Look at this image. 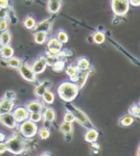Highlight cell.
<instances>
[{
    "label": "cell",
    "instance_id": "1",
    "mask_svg": "<svg viewBox=\"0 0 140 156\" xmlns=\"http://www.w3.org/2000/svg\"><path fill=\"white\" fill-rule=\"evenodd\" d=\"M79 94V88L74 82L65 81L60 84L58 87V94L60 99L65 102H71L74 100Z\"/></svg>",
    "mask_w": 140,
    "mask_h": 156
},
{
    "label": "cell",
    "instance_id": "2",
    "mask_svg": "<svg viewBox=\"0 0 140 156\" xmlns=\"http://www.w3.org/2000/svg\"><path fill=\"white\" fill-rule=\"evenodd\" d=\"M65 107H66V110H69L70 112L73 113V115H74V117H75V121H77L79 123L82 124L84 127H86L87 129L95 128L94 125L92 124V122H91L90 119H88V117L82 110L77 108L75 105L71 104L70 102H66Z\"/></svg>",
    "mask_w": 140,
    "mask_h": 156
},
{
    "label": "cell",
    "instance_id": "3",
    "mask_svg": "<svg viewBox=\"0 0 140 156\" xmlns=\"http://www.w3.org/2000/svg\"><path fill=\"white\" fill-rule=\"evenodd\" d=\"M5 143H6V145H7V151H9L10 152L14 154H19L25 149L24 143L22 142L21 138L18 136L12 137Z\"/></svg>",
    "mask_w": 140,
    "mask_h": 156
},
{
    "label": "cell",
    "instance_id": "4",
    "mask_svg": "<svg viewBox=\"0 0 140 156\" xmlns=\"http://www.w3.org/2000/svg\"><path fill=\"white\" fill-rule=\"evenodd\" d=\"M111 9L115 16H125L130 9V4L128 0H111Z\"/></svg>",
    "mask_w": 140,
    "mask_h": 156
},
{
    "label": "cell",
    "instance_id": "5",
    "mask_svg": "<svg viewBox=\"0 0 140 156\" xmlns=\"http://www.w3.org/2000/svg\"><path fill=\"white\" fill-rule=\"evenodd\" d=\"M19 129H20L21 134L26 138H32L33 136L36 134V132H38V126H36V122L30 121L28 119L22 122Z\"/></svg>",
    "mask_w": 140,
    "mask_h": 156
},
{
    "label": "cell",
    "instance_id": "6",
    "mask_svg": "<svg viewBox=\"0 0 140 156\" xmlns=\"http://www.w3.org/2000/svg\"><path fill=\"white\" fill-rule=\"evenodd\" d=\"M21 76L29 82H36V73L33 71L32 68H30L27 64H20L18 67Z\"/></svg>",
    "mask_w": 140,
    "mask_h": 156
},
{
    "label": "cell",
    "instance_id": "7",
    "mask_svg": "<svg viewBox=\"0 0 140 156\" xmlns=\"http://www.w3.org/2000/svg\"><path fill=\"white\" fill-rule=\"evenodd\" d=\"M13 114V116L15 119L16 123H19V122H22L23 121H25L29 118V112L26 108L24 107H17L14 110V112L12 113Z\"/></svg>",
    "mask_w": 140,
    "mask_h": 156
},
{
    "label": "cell",
    "instance_id": "8",
    "mask_svg": "<svg viewBox=\"0 0 140 156\" xmlns=\"http://www.w3.org/2000/svg\"><path fill=\"white\" fill-rule=\"evenodd\" d=\"M0 122L3 123L5 126H7L9 128H15L16 125L15 119L13 116V114H11V112L0 115Z\"/></svg>",
    "mask_w": 140,
    "mask_h": 156
},
{
    "label": "cell",
    "instance_id": "9",
    "mask_svg": "<svg viewBox=\"0 0 140 156\" xmlns=\"http://www.w3.org/2000/svg\"><path fill=\"white\" fill-rule=\"evenodd\" d=\"M14 100H11L8 98H4L0 101V115H3L6 113H10L14 109Z\"/></svg>",
    "mask_w": 140,
    "mask_h": 156
},
{
    "label": "cell",
    "instance_id": "10",
    "mask_svg": "<svg viewBox=\"0 0 140 156\" xmlns=\"http://www.w3.org/2000/svg\"><path fill=\"white\" fill-rule=\"evenodd\" d=\"M53 20H54V17H51V19H48V20H45L43 21H41L38 24H36L35 27L33 28L34 31L38 32V31H43V32H48L51 28V25L53 23Z\"/></svg>",
    "mask_w": 140,
    "mask_h": 156
},
{
    "label": "cell",
    "instance_id": "11",
    "mask_svg": "<svg viewBox=\"0 0 140 156\" xmlns=\"http://www.w3.org/2000/svg\"><path fill=\"white\" fill-rule=\"evenodd\" d=\"M88 69H84V70H79V73H78V79L77 81L75 82L76 83V85L78 86L79 90H80L81 88L84 87V85L86 84L87 82V77L89 75V70Z\"/></svg>",
    "mask_w": 140,
    "mask_h": 156
},
{
    "label": "cell",
    "instance_id": "12",
    "mask_svg": "<svg viewBox=\"0 0 140 156\" xmlns=\"http://www.w3.org/2000/svg\"><path fill=\"white\" fill-rule=\"evenodd\" d=\"M46 67V62H45V58L44 57H41L39 60H36L35 62V64L33 65L32 69L36 74H39L41 73L42 71L45 69Z\"/></svg>",
    "mask_w": 140,
    "mask_h": 156
},
{
    "label": "cell",
    "instance_id": "13",
    "mask_svg": "<svg viewBox=\"0 0 140 156\" xmlns=\"http://www.w3.org/2000/svg\"><path fill=\"white\" fill-rule=\"evenodd\" d=\"M62 6V0H48L47 8L51 14H57Z\"/></svg>",
    "mask_w": 140,
    "mask_h": 156
},
{
    "label": "cell",
    "instance_id": "14",
    "mask_svg": "<svg viewBox=\"0 0 140 156\" xmlns=\"http://www.w3.org/2000/svg\"><path fill=\"white\" fill-rule=\"evenodd\" d=\"M52 86V84L50 81H44L42 82L41 84H39V85H38L36 87L35 89V94L38 95V97H42V94H44V92L46 91V90H48L50 87Z\"/></svg>",
    "mask_w": 140,
    "mask_h": 156
},
{
    "label": "cell",
    "instance_id": "15",
    "mask_svg": "<svg viewBox=\"0 0 140 156\" xmlns=\"http://www.w3.org/2000/svg\"><path fill=\"white\" fill-rule=\"evenodd\" d=\"M98 136H99L98 131L95 128H90L87 129L86 135H84V140L88 143H95L97 139H98Z\"/></svg>",
    "mask_w": 140,
    "mask_h": 156
},
{
    "label": "cell",
    "instance_id": "16",
    "mask_svg": "<svg viewBox=\"0 0 140 156\" xmlns=\"http://www.w3.org/2000/svg\"><path fill=\"white\" fill-rule=\"evenodd\" d=\"M26 109L28 112H40L42 110V104L36 100L30 101V102L26 105Z\"/></svg>",
    "mask_w": 140,
    "mask_h": 156
},
{
    "label": "cell",
    "instance_id": "17",
    "mask_svg": "<svg viewBox=\"0 0 140 156\" xmlns=\"http://www.w3.org/2000/svg\"><path fill=\"white\" fill-rule=\"evenodd\" d=\"M89 66H90V63L88 61V59L86 57H82L78 60L76 67L78 68L79 70H84V69H88Z\"/></svg>",
    "mask_w": 140,
    "mask_h": 156
},
{
    "label": "cell",
    "instance_id": "18",
    "mask_svg": "<svg viewBox=\"0 0 140 156\" xmlns=\"http://www.w3.org/2000/svg\"><path fill=\"white\" fill-rule=\"evenodd\" d=\"M48 48H56L58 50L63 49V44L57 39V38H51L47 43Z\"/></svg>",
    "mask_w": 140,
    "mask_h": 156
},
{
    "label": "cell",
    "instance_id": "19",
    "mask_svg": "<svg viewBox=\"0 0 140 156\" xmlns=\"http://www.w3.org/2000/svg\"><path fill=\"white\" fill-rule=\"evenodd\" d=\"M0 53H1V56L5 59H9L11 57L14 56V49L13 47L6 44L3 46V48L1 49V51H0Z\"/></svg>",
    "mask_w": 140,
    "mask_h": 156
},
{
    "label": "cell",
    "instance_id": "20",
    "mask_svg": "<svg viewBox=\"0 0 140 156\" xmlns=\"http://www.w3.org/2000/svg\"><path fill=\"white\" fill-rule=\"evenodd\" d=\"M43 118L45 122H53L55 118H56V113H55L54 109H52V108H47L43 114Z\"/></svg>",
    "mask_w": 140,
    "mask_h": 156
},
{
    "label": "cell",
    "instance_id": "21",
    "mask_svg": "<svg viewBox=\"0 0 140 156\" xmlns=\"http://www.w3.org/2000/svg\"><path fill=\"white\" fill-rule=\"evenodd\" d=\"M60 131L63 132V133L66 136H69L72 131H73V125H72V122H63L62 124H60Z\"/></svg>",
    "mask_w": 140,
    "mask_h": 156
},
{
    "label": "cell",
    "instance_id": "22",
    "mask_svg": "<svg viewBox=\"0 0 140 156\" xmlns=\"http://www.w3.org/2000/svg\"><path fill=\"white\" fill-rule=\"evenodd\" d=\"M46 34L47 33L46 32H43V31H38V32H36V34H35V41H36V44H44L46 39H47Z\"/></svg>",
    "mask_w": 140,
    "mask_h": 156
},
{
    "label": "cell",
    "instance_id": "23",
    "mask_svg": "<svg viewBox=\"0 0 140 156\" xmlns=\"http://www.w3.org/2000/svg\"><path fill=\"white\" fill-rule=\"evenodd\" d=\"M133 122H135V119H133L132 116L126 115L120 119L119 123H120V125H122V126H130L131 124L133 123Z\"/></svg>",
    "mask_w": 140,
    "mask_h": 156
},
{
    "label": "cell",
    "instance_id": "24",
    "mask_svg": "<svg viewBox=\"0 0 140 156\" xmlns=\"http://www.w3.org/2000/svg\"><path fill=\"white\" fill-rule=\"evenodd\" d=\"M42 99L45 103L47 104H52L54 102V99H55V97H54V94L52 92H50L49 90H46L44 92V94H42Z\"/></svg>",
    "mask_w": 140,
    "mask_h": 156
},
{
    "label": "cell",
    "instance_id": "25",
    "mask_svg": "<svg viewBox=\"0 0 140 156\" xmlns=\"http://www.w3.org/2000/svg\"><path fill=\"white\" fill-rule=\"evenodd\" d=\"M0 41H1V43L6 45V44H10V41H11V33L7 30H5V31H2L1 34H0Z\"/></svg>",
    "mask_w": 140,
    "mask_h": 156
},
{
    "label": "cell",
    "instance_id": "26",
    "mask_svg": "<svg viewBox=\"0 0 140 156\" xmlns=\"http://www.w3.org/2000/svg\"><path fill=\"white\" fill-rule=\"evenodd\" d=\"M92 38H93L94 43L98 44L104 43V41H105V39H106L105 34H104V33H102V32H100V31L95 32V33L93 34V36H92Z\"/></svg>",
    "mask_w": 140,
    "mask_h": 156
},
{
    "label": "cell",
    "instance_id": "27",
    "mask_svg": "<svg viewBox=\"0 0 140 156\" xmlns=\"http://www.w3.org/2000/svg\"><path fill=\"white\" fill-rule=\"evenodd\" d=\"M21 62H20V59L19 58H16V57H11L8 60V65L10 66L11 68H14V69H18V67L20 66Z\"/></svg>",
    "mask_w": 140,
    "mask_h": 156
},
{
    "label": "cell",
    "instance_id": "28",
    "mask_svg": "<svg viewBox=\"0 0 140 156\" xmlns=\"http://www.w3.org/2000/svg\"><path fill=\"white\" fill-rule=\"evenodd\" d=\"M29 119H30V121H32L34 122H39L42 119V115L40 114V112H30Z\"/></svg>",
    "mask_w": 140,
    "mask_h": 156
},
{
    "label": "cell",
    "instance_id": "29",
    "mask_svg": "<svg viewBox=\"0 0 140 156\" xmlns=\"http://www.w3.org/2000/svg\"><path fill=\"white\" fill-rule=\"evenodd\" d=\"M24 26L27 29H33L36 25V20H34V17L32 16H27L25 20H24Z\"/></svg>",
    "mask_w": 140,
    "mask_h": 156
},
{
    "label": "cell",
    "instance_id": "30",
    "mask_svg": "<svg viewBox=\"0 0 140 156\" xmlns=\"http://www.w3.org/2000/svg\"><path fill=\"white\" fill-rule=\"evenodd\" d=\"M52 67H53L54 71H62L65 68V64H64V62L63 61V60H57Z\"/></svg>",
    "mask_w": 140,
    "mask_h": 156
},
{
    "label": "cell",
    "instance_id": "31",
    "mask_svg": "<svg viewBox=\"0 0 140 156\" xmlns=\"http://www.w3.org/2000/svg\"><path fill=\"white\" fill-rule=\"evenodd\" d=\"M78 71H79L78 68L74 65H68L67 67L65 68V73L69 77L72 76V75H74V74H77Z\"/></svg>",
    "mask_w": 140,
    "mask_h": 156
},
{
    "label": "cell",
    "instance_id": "32",
    "mask_svg": "<svg viewBox=\"0 0 140 156\" xmlns=\"http://www.w3.org/2000/svg\"><path fill=\"white\" fill-rule=\"evenodd\" d=\"M57 39L62 44H65V43H67V41H68V36L64 31L60 30V31H59L58 34H57Z\"/></svg>",
    "mask_w": 140,
    "mask_h": 156
},
{
    "label": "cell",
    "instance_id": "33",
    "mask_svg": "<svg viewBox=\"0 0 140 156\" xmlns=\"http://www.w3.org/2000/svg\"><path fill=\"white\" fill-rule=\"evenodd\" d=\"M129 114L132 117H135V118H139L140 116V109H139V106L138 105H132L131 106V108L129 109Z\"/></svg>",
    "mask_w": 140,
    "mask_h": 156
},
{
    "label": "cell",
    "instance_id": "34",
    "mask_svg": "<svg viewBox=\"0 0 140 156\" xmlns=\"http://www.w3.org/2000/svg\"><path fill=\"white\" fill-rule=\"evenodd\" d=\"M63 121L66 122H73L75 121V117L73 115V113L70 112L69 110L66 111V113L64 114V117H63Z\"/></svg>",
    "mask_w": 140,
    "mask_h": 156
},
{
    "label": "cell",
    "instance_id": "35",
    "mask_svg": "<svg viewBox=\"0 0 140 156\" xmlns=\"http://www.w3.org/2000/svg\"><path fill=\"white\" fill-rule=\"evenodd\" d=\"M39 137L41 138L42 140H45V139H47V138L50 136V131L48 130V128L43 127V128H41L39 131Z\"/></svg>",
    "mask_w": 140,
    "mask_h": 156
},
{
    "label": "cell",
    "instance_id": "36",
    "mask_svg": "<svg viewBox=\"0 0 140 156\" xmlns=\"http://www.w3.org/2000/svg\"><path fill=\"white\" fill-rule=\"evenodd\" d=\"M58 60V58L57 57H54V56H51V55H47L46 57H45V62H46V65H48V66H52L55 64V62H56Z\"/></svg>",
    "mask_w": 140,
    "mask_h": 156
},
{
    "label": "cell",
    "instance_id": "37",
    "mask_svg": "<svg viewBox=\"0 0 140 156\" xmlns=\"http://www.w3.org/2000/svg\"><path fill=\"white\" fill-rule=\"evenodd\" d=\"M15 98H16V94L14 91H7L4 95V98H8L11 100H15Z\"/></svg>",
    "mask_w": 140,
    "mask_h": 156
},
{
    "label": "cell",
    "instance_id": "38",
    "mask_svg": "<svg viewBox=\"0 0 140 156\" xmlns=\"http://www.w3.org/2000/svg\"><path fill=\"white\" fill-rule=\"evenodd\" d=\"M8 28V22L6 20V19L4 20H0V32L5 31Z\"/></svg>",
    "mask_w": 140,
    "mask_h": 156
},
{
    "label": "cell",
    "instance_id": "39",
    "mask_svg": "<svg viewBox=\"0 0 140 156\" xmlns=\"http://www.w3.org/2000/svg\"><path fill=\"white\" fill-rule=\"evenodd\" d=\"M0 8L1 9L9 8V0H0Z\"/></svg>",
    "mask_w": 140,
    "mask_h": 156
},
{
    "label": "cell",
    "instance_id": "40",
    "mask_svg": "<svg viewBox=\"0 0 140 156\" xmlns=\"http://www.w3.org/2000/svg\"><path fill=\"white\" fill-rule=\"evenodd\" d=\"M8 16V12L6 9L0 8V20H4Z\"/></svg>",
    "mask_w": 140,
    "mask_h": 156
},
{
    "label": "cell",
    "instance_id": "41",
    "mask_svg": "<svg viewBox=\"0 0 140 156\" xmlns=\"http://www.w3.org/2000/svg\"><path fill=\"white\" fill-rule=\"evenodd\" d=\"M7 151V145H6L5 142H0V154L4 153Z\"/></svg>",
    "mask_w": 140,
    "mask_h": 156
},
{
    "label": "cell",
    "instance_id": "42",
    "mask_svg": "<svg viewBox=\"0 0 140 156\" xmlns=\"http://www.w3.org/2000/svg\"><path fill=\"white\" fill-rule=\"evenodd\" d=\"M128 1H129V4L133 7H138L140 5V0H128Z\"/></svg>",
    "mask_w": 140,
    "mask_h": 156
},
{
    "label": "cell",
    "instance_id": "43",
    "mask_svg": "<svg viewBox=\"0 0 140 156\" xmlns=\"http://www.w3.org/2000/svg\"><path fill=\"white\" fill-rule=\"evenodd\" d=\"M6 140V136L4 133H2V132H0V142H4Z\"/></svg>",
    "mask_w": 140,
    "mask_h": 156
},
{
    "label": "cell",
    "instance_id": "44",
    "mask_svg": "<svg viewBox=\"0 0 140 156\" xmlns=\"http://www.w3.org/2000/svg\"><path fill=\"white\" fill-rule=\"evenodd\" d=\"M3 46H4V44L1 43V41H0V51H1V49L3 48Z\"/></svg>",
    "mask_w": 140,
    "mask_h": 156
}]
</instances>
